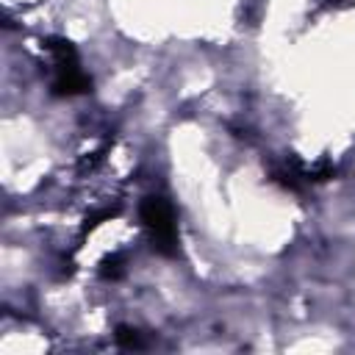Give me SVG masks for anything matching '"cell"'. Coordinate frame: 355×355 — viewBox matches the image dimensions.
Returning <instances> with one entry per match:
<instances>
[{
  "label": "cell",
  "instance_id": "cell-1",
  "mask_svg": "<svg viewBox=\"0 0 355 355\" xmlns=\"http://www.w3.org/2000/svg\"><path fill=\"white\" fill-rule=\"evenodd\" d=\"M139 216L153 241V250L161 255H178V225L172 205L164 197H144L139 205Z\"/></svg>",
  "mask_w": 355,
  "mask_h": 355
},
{
  "label": "cell",
  "instance_id": "cell-2",
  "mask_svg": "<svg viewBox=\"0 0 355 355\" xmlns=\"http://www.w3.org/2000/svg\"><path fill=\"white\" fill-rule=\"evenodd\" d=\"M92 80L89 75L78 67H67V69H55V78H53V92L61 94V97H72V94H83L89 92Z\"/></svg>",
  "mask_w": 355,
  "mask_h": 355
},
{
  "label": "cell",
  "instance_id": "cell-3",
  "mask_svg": "<svg viewBox=\"0 0 355 355\" xmlns=\"http://www.w3.org/2000/svg\"><path fill=\"white\" fill-rule=\"evenodd\" d=\"M114 338H116V344L125 347V349H141V347H147L144 336H141L136 327H128V324H119L116 333H114Z\"/></svg>",
  "mask_w": 355,
  "mask_h": 355
},
{
  "label": "cell",
  "instance_id": "cell-4",
  "mask_svg": "<svg viewBox=\"0 0 355 355\" xmlns=\"http://www.w3.org/2000/svg\"><path fill=\"white\" fill-rule=\"evenodd\" d=\"M122 255H111V258H105L103 261V266H100V275L103 277H111V280H116L119 275H122Z\"/></svg>",
  "mask_w": 355,
  "mask_h": 355
}]
</instances>
